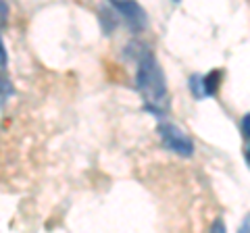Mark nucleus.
Segmentation results:
<instances>
[{
	"mask_svg": "<svg viewBox=\"0 0 250 233\" xmlns=\"http://www.w3.org/2000/svg\"><path fill=\"white\" fill-rule=\"evenodd\" d=\"M188 85H190V92L194 94V98H198V100L205 98V92H202V75H192Z\"/></svg>",
	"mask_w": 250,
	"mask_h": 233,
	"instance_id": "423d86ee",
	"label": "nucleus"
},
{
	"mask_svg": "<svg viewBox=\"0 0 250 233\" xmlns=\"http://www.w3.org/2000/svg\"><path fill=\"white\" fill-rule=\"evenodd\" d=\"M246 162H248V167H250V146L246 148Z\"/></svg>",
	"mask_w": 250,
	"mask_h": 233,
	"instance_id": "ddd939ff",
	"label": "nucleus"
},
{
	"mask_svg": "<svg viewBox=\"0 0 250 233\" xmlns=\"http://www.w3.org/2000/svg\"><path fill=\"white\" fill-rule=\"evenodd\" d=\"M210 231H225V225H223L221 221H215L213 227H210Z\"/></svg>",
	"mask_w": 250,
	"mask_h": 233,
	"instance_id": "f8f14e48",
	"label": "nucleus"
},
{
	"mask_svg": "<svg viewBox=\"0 0 250 233\" xmlns=\"http://www.w3.org/2000/svg\"><path fill=\"white\" fill-rule=\"evenodd\" d=\"M240 231H244V233H250V214H246L244 223L240 225Z\"/></svg>",
	"mask_w": 250,
	"mask_h": 233,
	"instance_id": "9b49d317",
	"label": "nucleus"
},
{
	"mask_svg": "<svg viewBox=\"0 0 250 233\" xmlns=\"http://www.w3.org/2000/svg\"><path fill=\"white\" fill-rule=\"evenodd\" d=\"M6 17H9V4L4 0H0V27L6 23Z\"/></svg>",
	"mask_w": 250,
	"mask_h": 233,
	"instance_id": "1a4fd4ad",
	"label": "nucleus"
},
{
	"mask_svg": "<svg viewBox=\"0 0 250 233\" xmlns=\"http://www.w3.org/2000/svg\"><path fill=\"white\" fill-rule=\"evenodd\" d=\"M108 4L115 6V11L119 13V17L125 21V25L129 27L131 34H140L146 29V25H148L146 11L136 0H108Z\"/></svg>",
	"mask_w": 250,
	"mask_h": 233,
	"instance_id": "7ed1b4c3",
	"label": "nucleus"
},
{
	"mask_svg": "<svg viewBox=\"0 0 250 233\" xmlns=\"http://www.w3.org/2000/svg\"><path fill=\"white\" fill-rule=\"evenodd\" d=\"M240 129H242V136H244L246 139H250V113H246L244 116H242Z\"/></svg>",
	"mask_w": 250,
	"mask_h": 233,
	"instance_id": "6e6552de",
	"label": "nucleus"
},
{
	"mask_svg": "<svg viewBox=\"0 0 250 233\" xmlns=\"http://www.w3.org/2000/svg\"><path fill=\"white\" fill-rule=\"evenodd\" d=\"M13 94V83L6 75H0V100H6Z\"/></svg>",
	"mask_w": 250,
	"mask_h": 233,
	"instance_id": "0eeeda50",
	"label": "nucleus"
},
{
	"mask_svg": "<svg viewBox=\"0 0 250 233\" xmlns=\"http://www.w3.org/2000/svg\"><path fill=\"white\" fill-rule=\"evenodd\" d=\"M6 63H9V57H6V48H4V42L0 38V69H4Z\"/></svg>",
	"mask_w": 250,
	"mask_h": 233,
	"instance_id": "9d476101",
	"label": "nucleus"
},
{
	"mask_svg": "<svg viewBox=\"0 0 250 233\" xmlns=\"http://www.w3.org/2000/svg\"><path fill=\"white\" fill-rule=\"evenodd\" d=\"M219 85H221V71L215 69L208 75H202V92H205V98L215 96L219 92Z\"/></svg>",
	"mask_w": 250,
	"mask_h": 233,
	"instance_id": "39448f33",
	"label": "nucleus"
},
{
	"mask_svg": "<svg viewBox=\"0 0 250 233\" xmlns=\"http://www.w3.org/2000/svg\"><path fill=\"white\" fill-rule=\"evenodd\" d=\"M173 2H179V0H173Z\"/></svg>",
	"mask_w": 250,
	"mask_h": 233,
	"instance_id": "4468645a",
	"label": "nucleus"
},
{
	"mask_svg": "<svg viewBox=\"0 0 250 233\" xmlns=\"http://www.w3.org/2000/svg\"><path fill=\"white\" fill-rule=\"evenodd\" d=\"M119 13L115 11V6L111 4L106 9V6H103L100 9V25H103V32L106 34V36H111L113 32H115V27H117V23H119Z\"/></svg>",
	"mask_w": 250,
	"mask_h": 233,
	"instance_id": "20e7f679",
	"label": "nucleus"
},
{
	"mask_svg": "<svg viewBox=\"0 0 250 233\" xmlns=\"http://www.w3.org/2000/svg\"><path fill=\"white\" fill-rule=\"evenodd\" d=\"M136 63V88L144 98V108L154 116H163V106L167 104L165 73H163V69L159 67L150 50H146Z\"/></svg>",
	"mask_w": 250,
	"mask_h": 233,
	"instance_id": "f257e3e1",
	"label": "nucleus"
},
{
	"mask_svg": "<svg viewBox=\"0 0 250 233\" xmlns=\"http://www.w3.org/2000/svg\"><path fill=\"white\" fill-rule=\"evenodd\" d=\"M156 131H159V136L163 139V146H165L167 150L175 152V154H179V156H184V158H188V156H192L194 154V142L179 127L171 125V123H161Z\"/></svg>",
	"mask_w": 250,
	"mask_h": 233,
	"instance_id": "f03ea898",
	"label": "nucleus"
}]
</instances>
